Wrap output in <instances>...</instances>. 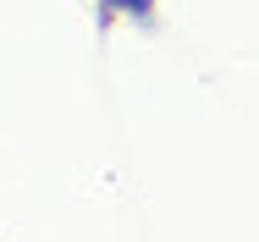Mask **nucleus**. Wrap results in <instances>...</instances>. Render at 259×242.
<instances>
[{
    "label": "nucleus",
    "instance_id": "1",
    "mask_svg": "<svg viewBox=\"0 0 259 242\" xmlns=\"http://www.w3.org/2000/svg\"><path fill=\"white\" fill-rule=\"evenodd\" d=\"M100 17H133V22H149L155 17V0H94Z\"/></svg>",
    "mask_w": 259,
    "mask_h": 242
}]
</instances>
